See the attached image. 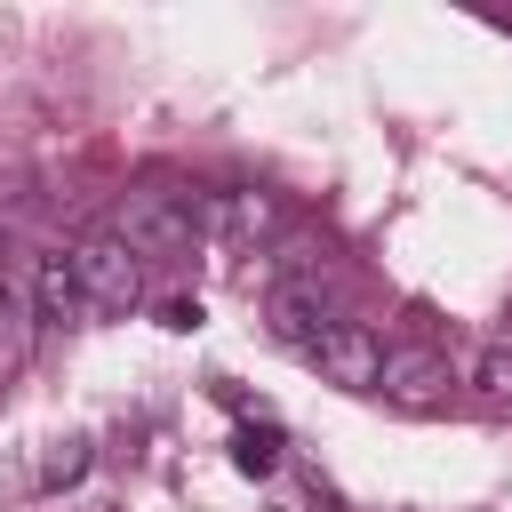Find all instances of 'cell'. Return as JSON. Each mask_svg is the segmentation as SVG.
Segmentation results:
<instances>
[{"label":"cell","mask_w":512,"mask_h":512,"mask_svg":"<svg viewBox=\"0 0 512 512\" xmlns=\"http://www.w3.org/2000/svg\"><path fill=\"white\" fill-rule=\"evenodd\" d=\"M64 256H72V280H80L88 312H136V296H144V264L128 256V240H120L112 224L80 232Z\"/></svg>","instance_id":"obj_1"},{"label":"cell","mask_w":512,"mask_h":512,"mask_svg":"<svg viewBox=\"0 0 512 512\" xmlns=\"http://www.w3.org/2000/svg\"><path fill=\"white\" fill-rule=\"evenodd\" d=\"M112 232L128 240V256H176L192 240V200L184 192H128Z\"/></svg>","instance_id":"obj_2"},{"label":"cell","mask_w":512,"mask_h":512,"mask_svg":"<svg viewBox=\"0 0 512 512\" xmlns=\"http://www.w3.org/2000/svg\"><path fill=\"white\" fill-rule=\"evenodd\" d=\"M312 360H320V376H328V384H344V392H376L384 344H376V328H368V320H328V328H320V344H312Z\"/></svg>","instance_id":"obj_3"},{"label":"cell","mask_w":512,"mask_h":512,"mask_svg":"<svg viewBox=\"0 0 512 512\" xmlns=\"http://www.w3.org/2000/svg\"><path fill=\"white\" fill-rule=\"evenodd\" d=\"M376 392H384L392 408H440V400H448V360H440L432 344H384Z\"/></svg>","instance_id":"obj_4"},{"label":"cell","mask_w":512,"mask_h":512,"mask_svg":"<svg viewBox=\"0 0 512 512\" xmlns=\"http://www.w3.org/2000/svg\"><path fill=\"white\" fill-rule=\"evenodd\" d=\"M32 320H48V328H80L88 320V296H80L64 248H40L32 256Z\"/></svg>","instance_id":"obj_5"},{"label":"cell","mask_w":512,"mask_h":512,"mask_svg":"<svg viewBox=\"0 0 512 512\" xmlns=\"http://www.w3.org/2000/svg\"><path fill=\"white\" fill-rule=\"evenodd\" d=\"M264 312H272V336H280V344H304V352H312V344H320V328H328V312H320V288H312V280H280Z\"/></svg>","instance_id":"obj_6"},{"label":"cell","mask_w":512,"mask_h":512,"mask_svg":"<svg viewBox=\"0 0 512 512\" xmlns=\"http://www.w3.org/2000/svg\"><path fill=\"white\" fill-rule=\"evenodd\" d=\"M208 216H216L232 240H272V232H280V200H272V192H224Z\"/></svg>","instance_id":"obj_7"},{"label":"cell","mask_w":512,"mask_h":512,"mask_svg":"<svg viewBox=\"0 0 512 512\" xmlns=\"http://www.w3.org/2000/svg\"><path fill=\"white\" fill-rule=\"evenodd\" d=\"M280 448H288L280 424H240V432H232V464H240L248 480H272V472H280Z\"/></svg>","instance_id":"obj_8"},{"label":"cell","mask_w":512,"mask_h":512,"mask_svg":"<svg viewBox=\"0 0 512 512\" xmlns=\"http://www.w3.org/2000/svg\"><path fill=\"white\" fill-rule=\"evenodd\" d=\"M88 464H96V456H88V440H80V432H72V440H56V448L40 456V496H64L72 480H88Z\"/></svg>","instance_id":"obj_9"},{"label":"cell","mask_w":512,"mask_h":512,"mask_svg":"<svg viewBox=\"0 0 512 512\" xmlns=\"http://www.w3.org/2000/svg\"><path fill=\"white\" fill-rule=\"evenodd\" d=\"M472 392H480L488 408H512V336H504V344H488V352L472 360Z\"/></svg>","instance_id":"obj_10"},{"label":"cell","mask_w":512,"mask_h":512,"mask_svg":"<svg viewBox=\"0 0 512 512\" xmlns=\"http://www.w3.org/2000/svg\"><path fill=\"white\" fill-rule=\"evenodd\" d=\"M200 320H208V312H200V296H168V304H160V328H168V336H192Z\"/></svg>","instance_id":"obj_11"},{"label":"cell","mask_w":512,"mask_h":512,"mask_svg":"<svg viewBox=\"0 0 512 512\" xmlns=\"http://www.w3.org/2000/svg\"><path fill=\"white\" fill-rule=\"evenodd\" d=\"M0 296H8V288H0Z\"/></svg>","instance_id":"obj_12"}]
</instances>
